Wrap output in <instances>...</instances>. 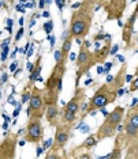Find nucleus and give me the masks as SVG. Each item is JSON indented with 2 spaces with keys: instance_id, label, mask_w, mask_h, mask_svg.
<instances>
[{
  "instance_id": "obj_3",
  "label": "nucleus",
  "mask_w": 138,
  "mask_h": 159,
  "mask_svg": "<svg viewBox=\"0 0 138 159\" xmlns=\"http://www.w3.org/2000/svg\"><path fill=\"white\" fill-rule=\"evenodd\" d=\"M116 98H118V93L114 91L111 89L110 84L104 83V84H100V87L94 91L93 97H90V99L88 101V103L85 102V105L82 106V116L81 118H85L88 114H90L94 110H101L104 109L105 106L114 103Z\"/></svg>"
},
{
  "instance_id": "obj_53",
  "label": "nucleus",
  "mask_w": 138,
  "mask_h": 159,
  "mask_svg": "<svg viewBox=\"0 0 138 159\" xmlns=\"http://www.w3.org/2000/svg\"><path fill=\"white\" fill-rule=\"evenodd\" d=\"M8 128V122H4V124H3V129H7Z\"/></svg>"
},
{
  "instance_id": "obj_55",
  "label": "nucleus",
  "mask_w": 138,
  "mask_h": 159,
  "mask_svg": "<svg viewBox=\"0 0 138 159\" xmlns=\"http://www.w3.org/2000/svg\"><path fill=\"white\" fill-rule=\"evenodd\" d=\"M92 82H93V80H92V79H89V80H86V82H85V86H88V84H90V83H92Z\"/></svg>"
},
{
  "instance_id": "obj_23",
  "label": "nucleus",
  "mask_w": 138,
  "mask_h": 159,
  "mask_svg": "<svg viewBox=\"0 0 138 159\" xmlns=\"http://www.w3.org/2000/svg\"><path fill=\"white\" fill-rule=\"evenodd\" d=\"M30 98H32V89L29 86H26L22 91V95H21V103H22V106L25 103L30 102Z\"/></svg>"
},
{
  "instance_id": "obj_21",
  "label": "nucleus",
  "mask_w": 138,
  "mask_h": 159,
  "mask_svg": "<svg viewBox=\"0 0 138 159\" xmlns=\"http://www.w3.org/2000/svg\"><path fill=\"white\" fill-rule=\"evenodd\" d=\"M123 122H126V124H130V125L138 128V109L137 107H130L129 111H127L126 116H125Z\"/></svg>"
},
{
  "instance_id": "obj_35",
  "label": "nucleus",
  "mask_w": 138,
  "mask_h": 159,
  "mask_svg": "<svg viewBox=\"0 0 138 159\" xmlns=\"http://www.w3.org/2000/svg\"><path fill=\"white\" fill-rule=\"evenodd\" d=\"M21 109H22V103H18L17 105V109L14 110V113H12V117H18V116H19V111H21Z\"/></svg>"
},
{
  "instance_id": "obj_12",
  "label": "nucleus",
  "mask_w": 138,
  "mask_h": 159,
  "mask_svg": "<svg viewBox=\"0 0 138 159\" xmlns=\"http://www.w3.org/2000/svg\"><path fill=\"white\" fill-rule=\"evenodd\" d=\"M125 114H126L125 107L123 106H116V107H114V110L110 111V114L104 118L103 122H105V124H108V125L115 126V128H118V126L123 122V120H125Z\"/></svg>"
},
{
  "instance_id": "obj_61",
  "label": "nucleus",
  "mask_w": 138,
  "mask_h": 159,
  "mask_svg": "<svg viewBox=\"0 0 138 159\" xmlns=\"http://www.w3.org/2000/svg\"><path fill=\"white\" fill-rule=\"evenodd\" d=\"M137 44H138V38H137Z\"/></svg>"
},
{
  "instance_id": "obj_27",
  "label": "nucleus",
  "mask_w": 138,
  "mask_h": 159,
  "mask_svg": "<svg viewBox=\"0 0 138 159\" xmlns=\"http://www.w3.org/2000/svg\"><path fill=\"white\" fill-rule=\"evenodd\" d=\"M108 38H110V34H103V33H99V34H94L93 41H94V42H100V41H103V39H108Z\"/></svg>"
},
{
  "instance_id": "obj_40",
  "label": "nucleus",
  "mask_w": 138,
  "mask_h": 159,
  "mask_svg": "<svg viewBox=\"0 0 138 159\" xmlns=\"http://www.w3.org/2000/svg\"><path fill=\"white\" fill-rule=\"evenodd\" d=\"M7 79H8V74L3 72V74H2V80H0V83H2V84H4V83L7 82Z\"/></svg>"
},
{
  "instance_id": "obj_22",
  "label": "nucleus",
  "mask_w": 138,
  "mask_h": 159,
  "mask_svg": "<svg viewBox=\"0 0 138 159\" xmlns=\"http://www.w3.org/2000/svg\"><path fill=\"white\" fill-rule=\"evenodd\" d=\"M77 120H78V114L71 113V111H64V110H62V114H60V124L74 125Z\"/></svg>"
},
{
  "instance_id": "obj_51",
  "label": "nucleus",
  "mask_w": 138,
  "mask_h": 159,
  "mask_svg": "<svg viewBox=\"0 0 138 159\" xmlns=\"http://www.w3.org/2000/svg\"><path fill=\"white\" fill-rule=\"evenodd\" d=\"M42 16H44V18H49V12L48 11H44V12H42Z\"/></svg>"
},
{
  "instance_id": "obj_13",
  "label": "nucleus",
  "mask_w": 138,
  "mask_h": 159,
  "mask_svg": "<svg viewBox=\"0 0 138 159\" xmlns=\"http://www.w3.org/2000/svg\"><path fill=\"white\" fill-rule=\"evenodd\" d=\"M111 49H112V44H111V35H110V38L105 39V44L101 46V48L96 49L93 52L96 63L97 64H105V60H107V57L111 55Z\"/></svg>"
},
{
  "instance_id": "obj_4",
  "label": "nucleus",
  "mask_w": 138,
  "mask_h": 159,
  "mask_svg": "<svg viewBox=\"0 0 138 159\" xmlns=\"http://www.w3.org/2000/svg\"><path fill=\"white\" fill-rule=\"evenodd\" d=\"M90 42L89 41H83V44L79 46V50H78V55H77V60H75V67H77V78H75V89L81 87L79 86V82H81V78L83 75L88 74L89 75V71L96 63L94 60V55L93 52H90Z\"/></svg>"
},
{
  "instance_id": "obj_44",
  "label": "nucleus",
  "mask_w": 138,
  "mask_h": 159,
  "mask_svg": "<svg viewBox=\"0 0 138 159\" xmlns=\"http://www.w3.org/2000/svg\"><path fill=\"white\" fill-rule=\"evenodd\" d=\"M12 23H14V20L11 19V18H8V19H7V26H8V27H12Z\"/></svg>"
},
{
  "instance_id": "obj_43",
  "label": "nucleus",
  "mask_w": 138,
  "mask_h": 159,
  "mask_svg": "<svg viewBox=\"0 0 138 159\" xmlns=\"http://www.w3.org/2000/svg\"><path fill=\"white\" fill-rule=\"evenodd\" d=\"M3 118H4V121H6V122H10V121H11V118H10V116H7L6 113H3Z\"/></svg>"
},
{
  "instance_id": "obj_6",
  "label": "nucleus",
  "mask_w": 138,
  "mask_h": 159,
  "mask_svg": "<svg viewBox=\"0 0 138 159\" xmlns=\"http://www.w3.org/2000/svg\"><path fill=\"white\" fill-rule=\"evenodd\" d=\"M23 140H26L27 143L40 146V143L44 140V126H42L41 120H38V118H29Z\"/></svg>"
},
{
  "instance_id": "obj_7",
  "label": "nucleus",
  "mask_w": 138,
  "mask_h": 159,
  "mask_svg": "<svg viewBox=\"0 0 138 159\" xmlns=\"http://www.w3.org/2000/svg\"><path fill=\"white\" fill-rule=\"evenodd\" d=\"M72 126L74 125H67V124H59L55 128V136H53V144L49 150L52 151H62L64 150L68 140L71 139L72 133Z\"/></svg>"
},
{
  "instance_id": "obj_37",
  "label": "nucleus",
  "mask_w": 138,
  "mask_h": 159,
  "mask_svg": "<svg viewBox=\"0 0 138 159\" xmlns=\"http://www.w3.org/2000/svg\"><path fill=\"white\" fill-rule=\"evenodd\" d=\"M66 159H78V155H77V152H75L74 150H71V152L68 155H66Z\"/></svg>"
},
{
  "instance_id": "obj_59",
  "label": "nucleus",
  "mask_w": 138,
  "mask_h": 159,
  "mask_svg": "<svg viewBox=\"0 0 138 159\" xmlns=\"http://www.w3.org/2000/svg\"><path fill=\"white\" fill-rule=\"evenodd\" d=\"M134 107H137V109H138V103H137V105H136V106H134Z\"/></svg>"
},
{
  "instance_id": "obj_34",
  "label": "nucleus",
  "mask_w": 138,
  "mask_h": 159,
  "mask_svg": "<svg viewBox=\"0 0 138 159\" xmlns=\"http://www.w3.org/2000/svg\"><path fill=\"white\" fill-rule=\"evenodd\" d=\"M22 4H23V3H18V4L15 6V11L21 12V14H25V11H26V10H25V7H23Z\"/></svg>"
},
{
  "instance_id": "obj_5",
  "label": "nucleus",
  "mask_w": 138,
  "mask_h": 159,
  "mask_svg": "<svg viewBox=\"0 0 138 159\" xmlns=\"http://www.w3.org/2000/svg\"><path fill=\"white\" fill-rule=\"evenodd\" d=\"M47 107H48V105H47L44 99V91H42V89H38L34 86L32 89V98H30L29 107H27V117L41 120L47 113Z\"/></svg>"
},
{
  "instance_id": "obj_14",
  "label": "nucleus",
  "mask_w": 138,
  "mask_h": 159,
  "mask_svg": "<svg viewBox=\"0 0 138 159\" xmlns=\"http://www.w3.org/2000/svg\"><path fill=\"white\" fill-rule=\"evenodd\" d=\"M126 76H127V64L123 63L122 67L119 68V71L115 74L114 82L110 84L111 89L116 93H118L121 89H123V86H125V83H126Z\"/></svg>"
},
{
  "instance_id": "obj_16",
  "label": "nucleus",
  "mask_w": 138,
  "mask_h": 159,
  "mask_svg": "<svg viewBox=\"0 0 138 159\" xmlns=\"http://www.w3.org/2000/svg\"><path fill=\"white\" fill-rule=\"evenodd\" d=\"M116 132H118V128H115V126L112 125H108L105 124V122H103L99 128H97V132L94 133L96 135V139L97 142H101V140L104 139H108V137H114L116 135Z\"/></svg>"
},
{
  "instance_id": "obj_8",
  "label": "nucleus",
  "mask_w": 138,
  "mask_h": 159,
  "mask_svg": "<svg viewBox=\"0 0 138 159\" xmlns=\"http://www.w3.org/2000/svg\"><path fill=\"white\" fill-rule=\"evenodd\" d=\"M126 0H107L103 2V10L107 14V20H121L126 11Z\"/></svg>"
},
{
  "instance_id": "obj_58",
  "label": "nucleus",
  "mask_w": 138,
  "mask_h": 159,
  "mask_svg": "<svg viewBox=\"0 0 138 159\" xmlns=\"http://www.w3.org/2000/svg\"><path fill=\"white\" fill-rule=\"evenodd\" d=\"M25 143H26V140H22V142H19V144H21V147H22V146H23V144H25Z\"/></svg>"
},
{
  "instance_id": "obj_10",
  "label": "nucleus",
  "mask_w": 138,
  "mask_h": 159,
  "mask_svg": "<svg viewBox=\"0 0 138 159\" xmlns=\"http://www.w3.org/2000/svg\"><path fill=\"white\" fill-rule=\"evenodd\" d=\"M138 18V3H136V8H134L133 14L129 16V19L125 22V26L122 29V39L123 42H126L125 50L131 49L134 44H133V35H134V25Z\"/></svg>"
},
{
  "instance_id": "obj_18",
  "label": "nucleus",
  "mask_w": 138,
  "mask_h": 159,
  "mask_svg": "<svg viewBox=\"0 0 138 159\" xmlns=\"http://www.w3.org/2000/svg\"><path fill=\"white\" fill-rule=\"evenodd\" d=\"M72 41H74V38H72V35H70V37L64 39L63 44H62V48H60V53H62L60 64H63V66H66V63L68 60V55H70V50H71V46H72Z\"/></svg>"
},
{
  "instance_id": "obj_48",
  "label": "nucleus",
  "mask_w": 138,
  "mask_h": 159,
  "mask_svg": "<svg viewBox=\"0 0 138 159\" xmlns=\"http://www.w3.org/2000/svg\"><path fill=\"white\" fill-rule=\"evenodd\" d=\"M21 72H22V68H18V70H17V72H15V74H14V76H18V74H21Z\"/></svg>"
},
{
  "instance_id": "obj_45",
  "label": "nucleus",
  "mask_w": 138,
  "mask_h": 159,
  "mask_svg": "<svg viewBox=\"0 0 138 159\" xmlns=\"http://www.w3.org/2000/svg\"><path fill=\"white\" fill-rule=\"evenodd\" d=\"M89 125H82V129H81V131L82 132H89Z\"/></svg>"
},
{
  "instance_id": "obj_29",
  "label": "nucleus",
  "mask_w": 138,
  "mask_h": 159,
  "mask_svg": "<svg viewBox=\"0 0 138 159\" xmlns=\"http://www.w3.org/2000/svg\"><path fill=\"white\" fill-rule=\"evenodd\" d=\"M23 34H25V29L23 27H19V30L17 31V35H15V38H14V44H17V42H19L21 41V38L23 37Z\"/></svg>"
},
{
  "instance_id": "obj_19",
  "label": "nucleus",
  "mask_w": 138,
  "mask_h": 159,
  "mask_svg": "<svg viewBox=\"0 0 138 159\" xmlns=\"http://www.w3.org/2000/svg\"><path fill=\"white\" fill-rule=\"evenodd\" d=\"M122 148H123V142L121 139V135L116 136L115 143H114V148L110 154L105 157V159H121L122 158Z\"/></svg>"
},
{
  "instance_id": "obj_42",
  "label": "nucleus",
  "mask_w": 138,
  "mask_h": 159,
  "mask_svg": "<svg viewBox=\"0 0 138 159\" xmlns=\"http://www.w3.org/2000/svg\"><path fill=\"white\" fill-rule=\"evenodd\" d=\"M125 159H137L136 157L133 155V152H130V151H127L126 152V157H125Z\"/></svg>"
},
{
  "instance_id": "obj_41",
  "label": "nucleus",
  "mask_w": 138,
  "mask_h": 159,
  "mask_svg": "<svg viewBox=\"0 0 138 159\" xmlns=\"http://www.w3.org/2000/svg\"><path fill=\"white\" fill-rule=\"evenodd\" d=\"M119 50V45H114L112 46V49H111V55L114 56V55H116V52Z\"/></svg>"
},
{
  "instance_id": "obj_36",
  "label": "nucleus",
  "mask_w": 138,
  "mask_h": 159,
  "mask_svg": "<svg viewBox=\"0 0 138 159\" xmlns=\"http://www.w3.org/2000/svg\"><path fill=\"white\" fill-rule=\"evenodd\" d=\"M55 4L59 7V11L62 12V11H63V8H64V6H66V2H60V0H56Z\"/></svg>"
},
{
  "instance_id": "obj_24",
  "label": "nucleus",
  "mask_w": 138,
  "mask_h": 159,
  "mask_svg": "<svg viewBox=\"0 0 138 159\" xmlns=\"http://www.w3.org/2000/svg\"><path fill=\"white\" fill-rule=\"evenodd\" d=\"M63 157H64V154H63ZM63 157L57 152V151H52V150H49L48 152L45 154V158L44 159H63Z\"/></svg>"
},
{
  "instance_id": "obj_39",
  "label": "nucleus",
  "mask_w": 138,
  "mask_h": 159,
  "mask_svg": "<svg viewBox=\"0 0 138 159\" xmlns=\"http://www.w3.org/2000/svg\"><path fill=\"white\" fill-rule=\"evenodd\" d=\"M111 68H112V63H105L104 64V72H105V74H108Z\"/></svg>"
},
{
  "instance_id": "obj_32",
  "label": "nucleus",
  "mask_w": 138,
  "mask_h": 159,
  "mask_svg": "<svg viewBox=\"0 0 138 159\" xmlns=\"http://www.w3.org/2000/svg\"><path fill=\"white\" fill-rule=\"evenodd\" d=\"M18 64H19V61H17V60L12 61V64L10 66V72H11V74H15L17 70L19 68V67H18Z\"/></svg>"
},
{
  "instance_id": "obj_2",
  "label": "nucleus",
  "mask_w": 138,
  "mask_h": 159,
  "mask_svg": "<svg viewBox=\"0 0 138 159\" xmlns=\"http://www.w3.org/2000/svg\"><path fill=\"white\" fill-rule=\"evenodd\" d=\"M66 66L56 63L53 66L52 71H51L48 79L45 80L42 91H44V99L48 106L57 105V102H59V97L62 89H63V78L66 75Z\"/></svg>"
},
{
  "instance_id": "obj_1",
  "label": "nucleus",
  "mask_w": 138,
  "mask_h": 159,
  "mask_svg": "<svg viewBox=\"0 0 138 159\" xmlns=\"http://www.w3.org/2000/svg\"><path fill=\"white\" fill-rule=\"evenodd\" d=\"M96 6L97 2L86 0V2H82L81 8L71 12L68 31H70V34L74 39H82L89 34L93 23V15L94 11H96Z\"/></svg>"
},
{
  "instance_id": "obj_9",
  "label": "nucleus",
  "mask_w": 138,
  "mask_h": 159,
  "mask_svg": "<svg viewBox=\"0 0 138 159\" xmlns=\"http://www.w3.org/2000/svg\"><path fill=\"white\" fill-rule=\"evenodd\" d=\"M18 146V133L7 132L0 143V159H15Z\"/></svg>"
},
{
  "instance_id": "obj_50",
  "label": "nucleus",
  "mask_w": 138,
  "mask_h": 159,
  "mask_svg": "<svg viewBox=\"0 0 138 159\" xmlns=\"http://www.w3.org/2000/svg\"><path fill=\"white\" fill-rule=\"evenodd\" d=\"M32 55H33V48H30V49H29V52H27V55H26V56H27V57H30Z\"/></svg>"
},
{
  "instance_id": "obj_49",
  "label": "nucleus",
  "mask_w": 138,
  "mask_h": 159,
  "mask_svg": "<svg viewBox=\"0 0 138 159\" xmlns=\"http://www.w3.org/2000/svg\"><path fill=\"white\" fill-rule=\"evenodd\" d=\"M18 23H19V27H23V18H21V19L18 20Z\"/></svg>"
},
{
  "instance_id": "obj_52",
  "label": "nucleus",
  "mask_w": 138,
  "mask_h": 159,
  "mask_svg": "<svg viewBox=\"0 0 138 159\" xmlns=\"http://www.w3.org/2000/svg\"><path fill=\"white\" fill-rule=\"evenodd\" d=\"M97 72H99V74H101V72H104V68L99 67V68H97Z\"/></svg>"
},
{
  "instance_id": "obj_46",
  "label": "nucleus",
  "mask_w": 138,
  "mask_h": 159,
  "mask_svg": "<svg viewBox=\"0 0 138 159\" xmlns=\"http://www.w3.org/2000/svg\"><path fill=\"white\" fill-rule=\"evenodd\" d=\"M42 151H44V148H41L40 146H37V157H40V155H41Z\"/></svg>"
},
{
  "instance_id": "obj_28",
  "label": "nucleus",
  "mask_w": 138,
  "mask_h": 159,
  "mask_svg": "<svg viewBox=\"0 0 138 159\" xmlns=\"http://www.w3.org/2000/svg\"><path fill=\"white\" fill-rule=\"evenodd\" d=\"M127 151H130V152H133V155L136 157L137 159H138V142L137 143H134V144H131L129 148H127Z\"/></svg>"
},
{
  "instance_id": "obj_25",
  "label": "nucleus",
  "mask_w": 138,
  "mask_h": 159,
  "mask_svg": "<svg viewBox=\"0 0 138 159\" xmlns=\"http://www.w3.org/2000/svg\"><path fill=\"white\" fill-rule=\"evenodd\" d=\"M138 91V75L136 78H134V80L131 82V84H130V89H129V94H133V93H136Z\"/></svg>"
},
{
  "instance_id": "obj_31",
  "label": "nucleus",
  "mask_w": 138,
  "mask_h": 159,
  "mask_svg": "<svg viewBox=\"0 0 138 159\" xmlns=\"http://www.w3.org/2000/svg\"><path fill=\"white\" fill-rule=\"evenodd\" d=\"M10 42H11V35H10L8 38H6V39H3V42H2V45H0V49H6V48H8V45H10Z\"/></svg>"
},
{
  "instance_id": "obj_47",
  "label": "nucleus",
  "mask_w": 138,
  "mask_h": 159,
  "mask_svg": "<svg viewBox=\"0 0 138 159\" xmlns=\"http://www.w3.org/2000/svg\"><path fill=\"white\" fill-rule=\"evenodd\" d=\"M47 4V2H38V6H40V8H44V6Z\"/></svg>"
},
{
  "instance_id": "obj_11",
  "label": "nucleus",
  "mask_w": 138,
  "mask_h": 159,
  "mask_svg": "<svg viewBox=\"0 0 138 159\" xmlns=\"http://www.w3.org/2000/svg\"><path fill=\"white\" fill-rule=\"evenodd\" d=\"M85 97H86V89L85 87H78L74 89V95L68 102L63 106L64 111H71V113L78 114L82 110V106L85 105Z\"/></svg>"
},
{
  "instance_id": "obj_20",
  "label": "nucleus",
  "mask_w": 138,
  "mask_h": 159,
  "mask_svg": "<svg viewBox=\"0 0 138 159\" xmlns=\"http://www.w3.org/2000/svg\"><path fill=\"white\" fill-rule=\"evenodd\" d=\"M97 144H99V142H97V139H96V135H89L81 144H79V146L74 147L72 150H74V151H79V150L89 151V150H92L94 146H97Z\"/></svg>"
},
{
  "instance_id": "obj_56",
  "label": "nucleus",
  "mask_w": 138,
  "mask_h": 159,
  "mask_svg": "<svg viewBox=\"0 0 138 159\" xmlns=\"http://www.w3.org/2000/svg\"><path fill=\"white\" fill-rule=\"evenodd\" d=\"M122 94H123V89H121V90H119V91H118V97H121Z\"/></svg>"
},
{
  "instance_id": "obj_17",
  "label": "nucleus",
  "mask_w": 138,
  "mask_h": 159,
  "mask_svg": "<svg viewBox=\"0 0 138 159\" xmlns=\"http://www.w3.org/2000/svg\"><path fill=\"white\" fill-rule=\"evenodd\" d=\"M45 118L48 121V124L51 126H56L60 124V109L59 105H52V106L47 107V113H45Z\"/></svg>"
},
{
  "instance_id": "obj_54",
  "label": "nucleus",
  "mask_w": 138,
  "mask_h": 159,
  "mask_svg": "<svg viewBox=\"0 0 138 159\" xmlns=\"http://www.w3.org/2000/svg\"><path fill=\"white\" fill-rule=\"evenodd\" d=\"M116 57H118V59H119V60H121V61H122V63H125V59H123V56H116Z\"/></svg>"
},
{
  "instance_id": "obj_57",
  "label": "nucleus",
  "mask_w": 138,
  "mask_h": 159,
  "mask_svg": "<svg viewBox=\"0 0 138 159\" xmlns=\"http://www.w3.org/2000/svg\"><path fill=\"white\" fill-rule=\"evenodd\" d=\"M71 60H77V56H75V53H72V55H71Z\"/></svg>"
},
{
  "instance_id": "obj_38",
  "label": "nucleus",
  "mask_w": 138,
  "mask_h": 159,
  "mask_svg": "<svg viewBox=\"0 0 138 159\" xmlns=\"http://www.w3.org/2000/svg\"><path fill=\"white\" fill-rule=\"evenodd\" d=\"M48 39L51 41V49H53V46H55V41H56L55 35H48Z\"/></svg>"
},
{
  "instance_id": "obj_30",
  "label": "nucleus",
  "mask_w": 138,
  "mask_h": 159,
  "mask_svg": "<svg viewBox=\"0 0 138 159\" xmlns=\"http://www.w3.org/2000/svg\"><path fill=\"white\" fill-rule=\"evenodd\" d=\"M78 159H93V155L89 151H85V152H81L78 155Z\"/></svg>"
},
{
  "instance_id": "obj_26",
  "label": "nucleus",
  "mask_w": 138,
  "mask_h": 159,
  "mask_svg": "<svg viewBox=\"0 0 138 159\" xmlns=\"http://www.w3.org/2000/svg\"><path fill=\"white\" fill-rule=\"evenodd\" d=\"M42 29L45 30V33L51 35V31H52V29H53V20H48V22H45L44 25H42Z\"/></svg>"
},
{
  "instance_id": "obj_33",
  "label": "nucleus",
  "mask_w": 138,
  "mask_h": 159,
  "mask_svg": "<svg viewBox=\"0 0 138 159\" xmlns=\"http://www.w3.org/2000/svg\"><path fill=\"white\" fill-rule=\"evenodd\" d=\"M8 53H10V46L2 50V61H3V63L7 60V57H8Z\"/></svg>"
},
{
  "instance_id": "obj_60",
  "label": "nucleus",
  "mask_w": 138,
  "mask_h": 159,
  "mask_svg": "<svg viewBox=\"0 0 138 159\" xmlns=\"http://www.w3.org/2000/svg\"><path fill=\"white\" fill-rule=\"evenodd\" d=\"M136 53H138V49H137V50H136Z\"/></svg>"
},
{
  "instance_id": "obj_15",
  "label": "nucleus",
  "mask_w": 138,
  "mask_h": 159,
  "mask_svg": "<svg viewBox=\"0 0 138 159\" xmlns=\"http://www.w3.org/2000/svg\"><path fill=\"white\" fill-rule=\"evenodd\" d=\"M41 60H42V56L38 55L37 59H36V61L33 63V68L29 71V74H30V75H29V83H27V86H29L30 89L34 87V83L40 79V74H41V71H42Z\"/></svg>"
}]
</instances>
